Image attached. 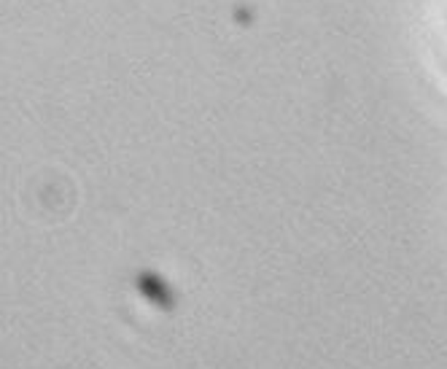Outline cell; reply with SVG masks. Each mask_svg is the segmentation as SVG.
<instances>
[{"mask_svg": "<svg viewBox=\"0 0 447 369\" xmlns=\"http://www.w3.org/2000/svg\"><path fill=\"white\" fill-rule=\"evenodd\" d=\"M138 288H141V294L151 305H159L164 310H173V305H175V297H173L170 286L164 283V278L154 275V272H141L138 275Z\"/></svg>", "mask_w": 447, "mask_h": 369, "instance_id": "obj_1", "label": "cell"}]
</instances>
